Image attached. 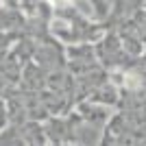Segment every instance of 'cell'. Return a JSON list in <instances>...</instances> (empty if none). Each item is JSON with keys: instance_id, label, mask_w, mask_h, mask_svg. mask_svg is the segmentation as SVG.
<instances>
[{"instance_id": "cell-1", "label": "cell", "mask_w": 146, "mask_h": 146, "mask_svg": "<svg viewBox=\"0 0 146 146\" xmlns=\"http://www.w3.org/2000/svg\"><path fill=\"white\" fill-rule=\"evenodd\" d=\"M131 24H133L135 29H137V33H140V35L146 39V2H142V5L135 9Z\"/></svg>"}]
</instances>
